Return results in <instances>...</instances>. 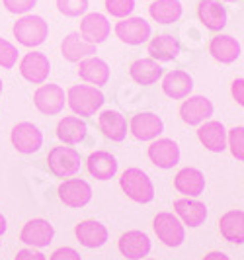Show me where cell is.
Wrapping results in <instances>:
<instances>
[{"mask_svg":"<svg viewBox=\"0 0 244 260\" xmlns=\"http://www.w3.org/2000/svg\"><path fill=\"white\" fill-rule=\"evenodd\" d=\"M106 102V96L100 88L92 84H75L66 92V104L80 117L94 116Z\"/></svg>","mask_w":244,"mask_h":260,"instance_id":"obj_1","label":"cell"},{"mask_svg":"<svg viewBox=\"0 0 244 260\" xmlns=\"http://www.w3.org/2000/svg\"><path fill=\"white\" fill-rule=\"evenodd\" d=\"M119 186L123 190V194L131 198L137 204H149L154 200V184L153 180L147 176V172L137 167L123 170L121 178H119Z\"/></svg>","mask_w":244,"mask_h":260,"instance_id":"obj_2","label":"cell"},{"mask_svg":"<svg viewBox=\"0 0 244 260\" xmlns=\"http://www.w3.org/2000/svg\"><path fill=\"white\" fill-rule=\"evenodd\" d=\"M49 34V26L41 16L24 14L16 24H14V36L16 39L26 45V47H38L41 45Z\"/></svg>","mask_w":244,"mask_h":260,"instance_id":"obj_3","label":"cell"},{"mask_svg":"<svg viewBox=\"0 0 244 260\" xmlns=\"http://www.w3.org/2000/svg\"><path fill=\"white\" fill-rule=\"evenodd\" d=\"M47 165L49 170L57 178H71L80 170V153L77 149L63 145V147H53L47 155Z\"/></svg>","mask_w":244,"mask_h":260,"instance_id":"obj_4","label":"cell"},{"mask_svg":"<svg viewBox=\"0 0 244 260\" xmlns=\"http://www.w3.org/2000/svg\"><path fill=\"white\" fill-rule=\"evenodd\" d=\"M154 233L156 237L166 245V247H180L186 239V229L182 221L174 215V213H168V211H162L154 217L153 221Z\"/></svg>","mask_w":244,"mask_h":260,"instance_id":"obj_5","label":"cell"},{"mask_svg":"<svg viewBox=\"0 0 244 260\" xmlns=\"http://www.w3.org/2000/svg\"><path fill=\"white\" fill-rule=\"evenodd\" d=\"M51 73V63L45 53L31 51L26 53L20 61V75L31 84H43Z\"/></svg>","mask_w":244,"mask_h":260,"instance_id":"obj_6","label":"cell"},{"mask_svg":"<svg viewBox=\"0 0 244 260\" xmlns=\"http://www.w3.org/2000/svg\"><path fill=\"white\" fill-rule=\"evenodd\" d=\"M66 94L59 84H41L33 94V104L45 116H57L64 108Z\"/></svg>","mask_w":244,"mask_h":260,"instance_id":"obj_7","label":"cell"},{"mask_svg":"<svg viewBox=\"0 0 244 260\" xmlns=\"http://www.w3.org/2000/svg\"><path fill=\"white\" fill-rule=\"evenodd\" d=\"M10 139H12V145L16 147V151L24 153V155L38 153L41 149V145H43V135H41L39 127L29 123V121H22V123L14 125Z\"/></svg>","mask_w":244,"mask_h":260,"instance_id":"obj_8","label":"cell"},{"mask_svg":"<svg viewBox=\"0 0 244 260\" xmlns=\"http://www.w3.org/2000/svg\"><path fill=\"white\" fill-rule=\"evenodd\" d=\"M151 24L145 18H123L116 24V36L127 45H141L151 38Z\"/></svg>","mask_w":244,"mask_h":260,"instance_id":"obj_9","label":"cell"},{"mask_svg":"<svg viewBox=\"0 0 244 260\" xmlns=\"http://www.w3.org/2000/svg\"><path fill=\"white\" fill-rule=\"evenodd\" d=\"M215 108L211 104V100L205 96H188L184 98L180 106V116L182 121L188 125H201L213 116Z\"/></svg>","mask_w":244,"mask_h":260,"instance_id":"obj_10","label":"cell"},{"mask_svg":"<svg viewBox=\"0 0 244 260\" xmlns=\"http://www.w3.org/2000/svg\"><path fill=\"white\" fill-rule=\"evenodd\" d=\"M59 200L68 208H84L92 200L90 184L82 178H68L59 186Z\"/></svg>","mask_w":244,"mask_h":260,"instance_id":"obj_11","label":"cell"},{"mask_svg":"<svg viewBox=\"0 0 244 260\" xmlns=\"http://www.w3.org/2000/svg\"><path fill=\"white\" fill-rule=\"evenodd\" d=\"M53 237H55V229L47 219H31L22 227L20 241L26 243L27 247L43 248L51 245Z\"/></svg>","mask_w":244,"mask_h":260,"instance_id":"obj_12","label":"cell"},{"mask_svg":"<svg viewBox=\"0 0 244 260\" xmlns=\"http://www.w3.org/2000/svg\"><path fill=\"white\" fill-rule=\"evenodd\" d=\"M129 129L133 133V137L139 141H154L164 131V123L153 112H141L131 117Z\"/></svg>","mask_w":244,"mask_h":260,"instance_id":"obj_13","label":"cell"},{"mask_svg":"<svg viewBox=\"0 0 244 260\" xmlns=\"http://www.w3.org/2000/svg\"><path fill=\"white\" fill-rule=\"evenodd\" d=\"M119 252L127 260H143L151 252V239L143 231H127L119 237L117 241Z\"/></svg>","mask_w":244,"mask_h":260,"instance_id":"obj_14","label":"cell"},{"mask_svg":"<svg viewBox=\"0 0 244 260\" xmlns=\"http://www.w3.org/2000/svg\"><path fill=\"white\" fill-rule=\"evenodd\" d=\"M149 158L158 169H172L180 162V147L172 139H154L149 145Z\"/></svg>","mask_w":244,"mask_h":260,"instance_id":"obj_15","label":"cell"},{"mask_svg":"<svg viewBox=\"0 0 244 260\" xmlns=\"http://www.w3.org/2000/svg\"><path fill=\"white\" fill-rule=\"evenodd\" d=\"M174 215L188 227H199L207 219V208L203 202L193 198H182L174 202Z\"/></svg>","mask_w":244,"mask_h":260,"instance_id":"obj_16","label":"cell"},{"mask_svg":"<svg viewBox=\"0 0 244 260\" xmlns=\"http://www.w3.org/2000/svg\"><path fill=\"white\" fill-rule=\"evenodd\" d=\"M110 31H112V26H110L108 18L103 14L94 12V14H86L82 18L78 34L82 36L84 41H88L92 45H98V43H103L108 39Z\"/></svg>","mask_w":244,"mask_h":260,"instance_id":"obj_17","label":"cell"},{"mask_svg":"<svg viewBox=\"0 0 244 260\" xmlns=\"http://www.w3.org/2000/svg\"><path fill=\"white\" fill-rule=\"evenodd\" d=\"M197 139L211 153H223L227 149V129L221 121H203L197 129Z\"/></svg>","mask_w":244,"mask_h":260,"instance_id":"obj_18","label":"cell"},{"mask_svg":"<svg viewBox=\"0 0 244 260\" xmlns=\"http://www.w3.org/2000/svg\"><path fill=\"white\" fill-rule=\"evenodd\" d=\"M162 90L168 98L172 100H184L188 98L193 90V78L186 73V71H170L162 78Z\"/></svg>","mask_w":244,"mask_h":260,"instance_id":"obj_19","label":"cell"},{"mask_svg":"<svg viewBox=\"0 0 244 260\" xmlns=\"http://www.w3.org/2000/svg\"><path fill=\"white\" fill-rule=\"evenodd\" d=\"M75 235H77L78 243L86 248H100L108 241V229H106V225H102V223L96 221V219L80 221L75 227Z\"/></svg>","mask_w":244,"mask_h":260,"instance_id":"obj_20","label":"cell"},{"mask_svg":"<svg viewBox=\"0 0 244 260\" xmlns=\"http://www.w3.org/2000/svg\"><path fill=\"white\" fill-rule=\"evenodd\" d=\"M174 188L186 198H197L205 190V176L197 169H182L174 176Z\"/></svg>","mask_w":244,"mask_h":260,"instance_id":"obj_21","label":"cell"},{"mask_svg":"<svg viewBox=\"0 0 244 260\" xmlns=\"http://www.w3.org/2000/svg\"><path fill=\"white\" fill-rule=\"evenodd\" d=\"M61 53L68 63H80L82 59H88L96 55V45H92L88 41H84L78 31L68 34L61 43Z\"/></svg>","mask_w":244,"mask_h":260,"instance_id":"obj_22","label":"cell"},{"mask_svg":"<svg viewBox=\"0 0 244 260\" xmlns=\"http://www.w3.org/2000/svg\"><path fill=\"white\" fill-rule=\"evenodd\" d=\"M78 77L82 78L84 82H88L92 86H103L110 80V67L106 61L98 59V57H88L82 59L78 65Z\"/></svg>","mask_w":244,"mask_h":260,"instance_id":"obj_23","label":"cell"},{"mask_svg":"<svg viewBox=\"0 0 244 260\" xmlns=\"http://www.w3.org/2000/svg\"><path fill=\"white\" fill-rule=\"evenodd\" d=\"M197 16L199 22L211 31H221L227 26V10L217 0H201L197 6Z\"/></svg>","mask_w":244,"mask_h":260,"instance_id":"obj_24","label":"cell"},{"mask_svg":"<svg viewBox=\"0 0 244 260\" xmlns=\"http://www.w3.org/2000/svg\"><path fill=\"white\" fill-rule=\"evenodd\" d=\"M86 167L96 180H112L117 172V158L108 151H94L86 158Z\"/></svg>","mask_w":244,"mask_h":260,"instance_id":"obj_25","label":"cell"},{"mask_svg":"<svg viewBox=\"0 0 244 260\" xmlns=\"http://www.w3.org/2000/svg\"><path fill=\"white\" fill-rule=\"evenodd\" d=\"M209 53L219 63L231 65L240 57V43L232 36H217L209 43Z\"/></svg>","mask_w":244,"mask_h":260,"instance_id":"obj_26","label":"cell"},{"mask_svg":"<svg viewBox=\"0 0 244 260\" xmlns=\"http://www.w3.org/2000/svg\"><path fill=\"white\" fill-rule=\"evenodd\" d=\"M219 231L229 241L242 245L244 243V211L242 209H231L221 215L219 219Z\"/></svg>","mask_w":244,"mask_h":260,"instance_id":"obj_27","label":"cell"},{"mask_svg":"<svg viewBox=\"0 0 244 260\" xmlns=\"http://www.w3.org/2000/svg\"><path fill=\"white\" fill-rule=\"evenodd\" d=\"M98 125H100V131L108 139L112 141H123L125 135H127V119L121 116L116 110H106L100 114L98 117Z\"/></svg>","mask_w":244,"mask_h":260,"instance_id":"obj_28","label":"cell"},{"mask_svg":"<svg viewBox=\"0 0 244 260\" xmlns=\"http://www.w3.org/2000/svg\"><path fill=\"white\" fill-rule=\"evenodd\" d=\"M149 55H151V59L158 61V63L174 61L180 55V43H178V39L174 38V36H170V34L156 36L149 43Z\"/></svg>","mask_w":244,"mask_h":260,"instance_id":"obj_29","label":"cell"},{"mask_svg":"<svg viewBox=\"0 0 244 260\" xmlns=\"http://www.w3.org/2000/svg\"><path fill=\"white\" fill-rule=\"evenodd\" d=\"M86 121L78 116H66L57 125V137L63 141V145H77L84 141L86 137Z\"/></svg>","mask_w":244,"mask_h":260,"instance_id":"obj_30","label":"cell"},{"mask_svg":"<svg viewBox=\"0 0 244 260\" xmlns=\"http://www.w3.org/2000/svg\"><path fill=\"white\" fill-rule=\"evenodd\" d=\"M162 67L158 61L154 59H137L131 69H129V75L131 78L137 82V84H143V86H149V84H154L158 82V78H162Z\"/></svg>","mask_w":244,"mask_h":260,"instance_id":"obj_31","label":"cell"},{"mask_svg":"<svg viewBox=\"0 0 244 260\" xmlns=\"http://www.w3.org/2000/svg\"><path fill=\"white\" fill-rule=\"evenodd\" d=\"M182 12L184 10L180 0H153V4L149 6L151 18L158 24H174L180 20Z\"/></svg>","mask_w":244,"mask_h":260,"instance_id":"obj_32","label":"cell"},{"mask_svg":"<svg viewBox=\"0 0 244 260\" xmlns=\"http://www.w3.org/2000/svg\"><path fill=\"white\" fill-rule=\"evenodd\" d=\"M227 145L231 147V153L236 160H244V127H232L227 135Z\"/></svg>","mask_w":244,"mask_h":260,"instance_id":"obj_33","label":"cell"},{"mask_svg":"<svg viewBox=\"0 0 244 260\" xmlns=\"http://www.w3.org/2000/svg\"><path fill=\"white\" fill-rule=\"evenodd\" d=\"M88 0H57V8L59 12L68 16V18H77V16H82L88 10Z\"/></svg>","mask_w":244,"mask_h":260,"instance_id":"obj_34","label":"cell"},{"mask_svg":"<svg viewBox=\"0 0 244 260\" xmlns=\"http://www.w3.org/2000/svg\"><path fill=\"white\" fill-rule=\"evenodd\" d=\"M106 10L114 18H129L135 10V0H106Z\"/></svg>","mask_w":244,"mask_h":260,"instance_id":"obj_35","label":"cell"},{"mask_svg":"<svg viewBox=\"0 0 244 260\" xmlns=\"http://www.w3.org/2000/svg\"><path fill=\"white\" fill-rule=\"evenodd\" d=\"M18 63V49L14 47L10 41L0 38V67L12 69Z\"/></svg>","mask_w":244,"mask_h":260,"instance_id":"obj_36","label":"cell"},{"mask_svg":"<svg viewBox=\"0 0 244 260\" xmlns=\"http://www.w3.org/2000/svg\"><path fill=\"white\" fill-rule=\"evenodd\" d=\"M4 2V8L10 14H27L38 0H2Z\"/></svg>","mask_w":244,"mask_h":260,"instance_id":"obj_37","label":"cell"},{"mask_svg":"<svg viewBox=\"0 0 244 260\" xmlns=\"http://www.w3.org/2000/svg\"><path fill=\"white\" fill-rule=\"evenodd\" d=\"M49 260H82V258H80L78 250H75L73 247H61L53 252Z\"/></svg>","mask_w":244,"mask_h":260,"instance_id":"obj_38","label":"cell"},{"mask_svg":"<svg viewBox=\"0 0 244 260\" xmlns=\"http://www.w3.org/2000/svg\"><path fill=\"white\" fill-rule=\"evenodd\" d=\"M14 260H47V256L39 250H33V248H22V250H18Z\"/></svg>","mask_w":244,"mask_h":260,"instance_id":"obj_39","label":"cell"},{"mask_svg":"<svg viewBox=\"0 0 244 260\" xmlns=\"http://www.w3.org/2000/svg\"><path fill=\"white\" fill-rule=\"evenodd\" d=\"M232 98L238 106L244 104V80L242 77H238L232 82Z\"/></svg>","mask_w":244,"mask_h":260,"instance_id":"obj_40","label":"cell"},{"mask_svg":"<svg viewBox=\"0 0 244 260\" xmlns=\"http://www.w3.org/2000/svg\"><path fill=\"white\" fill-rule=\"evenodd\" d=\"M203 260H231L225 252H221V250H213V252H207Z\"/></svg>","mask_w":244,"mask_h":260,"instance_id":"obj_41","label":"cell"},{"mask_svg":"<svg viewBox=\"0 0 244 260\" xmlns=\"http://www.w3.org/2000/svg\"><path fill=\"white\" fill-rule=\"evenodd\" d=\"M6 233V217L0 213V237Z\"/></svg>","mask_w":244,"mask_h":260,"instance_id":"obj_42","label":"cell"},{"mask_svg":"<svg viewBox=\"0 0 244 260\" xmlns=\"http://www.w3.org/2000/svg\"><path fill=\"white\" fill-rule=\"evenodd\" d=\"M221 2H240V0H221Z\"/></svg>","mask_w":244,"mask_h":260,"instance_id":"obj_43","label":"cell"},{"mask_svg":"<svg viewBox=\"0 0 244 260\" xmlns=\"http://www.w3.org/2000/svg\"><path fill=\"white\" fill-rule=\"evenodd\" d=\"M0 96H2V80H0Z\"/></svg>","mask_w":244,"mask_h":260,"instance_id":"obj_44","label":"cell"},{"mask_svg":"<svg viewBox=\"0 0 244 260\" xmlns=\"http://www.w3.org/2000/svg\"><path fill=\"white\" fill-rule=\"evenodd\" d=\"M147 260H153V258H147Z\"/></svg>","mask_w":244,"mask_h":260,"instance_id":"obj_45","label":"cell"}]
</instances>
